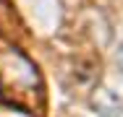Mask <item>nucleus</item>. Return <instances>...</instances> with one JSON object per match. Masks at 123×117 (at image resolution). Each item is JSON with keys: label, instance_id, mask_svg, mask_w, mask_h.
Here are the masks:
<instances>
[{"label": "nucleus", "instance_id": "1", "mask_svg": "<svg viewBox=\"0 0 123 117\" xmlns=\"http://www.w3.org/2000/svg\"><path fill=\"white\" fill-rule=\"evenodd\" d=\"M5 78L16 89V94H42V78L37 73V65L18 47H5L0 52V81Z\"/></svg>", "mask_w": 123, "mask_h": 117}, {"label": "nucleus", "instance_id": "2", "mask_svg": "<svg viewBox=\"0 0 123 117\" xmlns=\"http://www.w3.org/2000/svg\"><path fill=\"white\" fill-rule=\"evenodd\" d=\"M115 60H118V68L123 70V44L118 47V52H115Z\"/></svg>", "mask_w": 123, "mask_h": 117}]
</instances>
